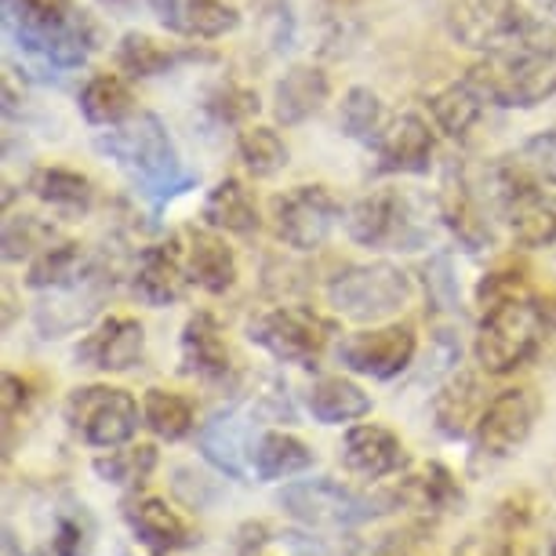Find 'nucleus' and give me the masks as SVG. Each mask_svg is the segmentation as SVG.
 Listing matches in <instances>:
<instances>
[{"instance_id": "nucleus-14", "label": "nucleus", "mask_w": 556, "mask_h": 556, "mask_svg": "<svg viewBox=\"0 0 556 556\" xmlns=\"http://www.w3.org/2000/svg\"><path fill=\"white\" fill-rule=\"evenodd\" d=\"M178 371L207 390H237L240 367L215 313L197 309L178 339Z\"/></svg>"}, {"instance_id": "nucleus-35", "label": "nucleus", "mask_w": 556, "mask_h": 556, "mask_svg": "<svg viewBox=\"0 0 556 556\" xmlns=\"http://www.w3.org/2000/svg\"><path fill=\"white\" fill-rule=\"evenodd\" d=\"M484 106L488 102L480 99L466 80L447 84V88H440L426 99V110H429L433 128L444 131L447 139H455V142L469 139V131H473L480 124V117H484Z\"/></svg>"}, {"instance_id": "nucleus-47", "label": "nucleus", "mask_w": 556, "mask_h": 556, "mask_svg": "<svg viewBox=\"0 0 556 556\" xmlns=\"http://www.w3.org/2000/svg\"><path fill=\"white\" fill-rule=\"evenodd\" d=\"M4 556H26V549L18 545V534H15L12 523L4 528Z\"/></svg>"}, {"instance_id": "nucleus-34", "label": "nucleus", "mask_w": 556, "mask_h": 556, "mask_svg": "<svg viewBox=\"0 0 556 556\" xmlns=\"http://www.w3.org/2000/svg\"><path fill=\"white\" fill-rule=\"evenodd\" d=\"M502 226L520 248H553L556 244V190H531L509 204Z\"/></svg>"}, {"instance_id": "nucleus-50", "label": "nucleus", "mask_w": 556, "mask_h": 556, "mask_svg": "<svg viewBox=\"0 0 556 556\" xmlns=\"http://www.w3.org/2000/svg\"><path fill=\"white\" fill-rule=\"evenodd\" d=\"M549 556H556V539L549 542Z\"/></svg>"}, {"instance_id": "nucleus-5", "label": "nucleus", "mask_w": 556, "mask_h": 556, "mask_svg": "<svg viewBox=\"0 0 556 556\" xmlns=\"http://www.w3.org/2000/svg\"><path fill=\"white\" fill-rule=\"evenodd\" d=\"M462 80L488 106L539 110L549 99H556V48L491 51V55H480Z\"/></svg>"}, {"instance_id": "nucleus-41", "label": "nucleus", "mask_w": 556, "mask_h": 556, "mask_svg": "<svg viewBox=\"0 0 556 556\" xmlns=\"http://www.w3.org/2000/svg\"><path fill=\"white\" fill-rule=\"evenodd\" d=\"M99 480H106L113 488H139L153 477L156 469V447L153 444H124L113 447L106 455L91 462Z\"/></svg>"}, {"instance_id": "nucleus-36", "label": "nucleus", "mask_w": 556, "mask_h": 556, "mask_svg": "<svg viewBox=\"0 0 556 556\" xmlns=\"http://www.w3.org/2000/svg\"><path fill=\"white\" fill-rule=\"evenodd\" d=\"M390 117H393L390 106H386L379 91H371L367 84H353V88L345 91L342 102H339V128H342V135H345V139L367 146V150L379 142V135L386 131Z\"/></svg>"}, {"instance_id": "nucleus-9", "label": "nucleus", "mask_w": 556, "mask_h": 556, "mask_svg": "<svg viewBox=\"0 0 556 556\" xmlns=\"http://www.w3.org/2000/svg\"><path fill=\"white\" fill-rule=\"evenodd\" d=\"M277 502L291 520L306 523V528H317V531L361 528V523H371L396 509L390 491H382V495H364V491L345 488L331 477L295 480V484H288L280 491Z\"/></svg>"}, {"instance_id": "nucleus-26", "label": "nucleus", "mask_w": 556, "mask_h": 556, "mask_svg": "<svg viewBox=\"0 0 556 556\" xmlns=\"http://www.w3.org/2000/svg\"><path fill=\"white\" fill-rule=\"evenodd\" d=\"M212 51H197L186 45H164L142 29H131L117 40L113 48V66L124 73L128 80H153V77H167L178 66H190V62H212Z\"/></svg>"}, {"instance_id": "nucleus-23", "label": "nucleus", "mask_w": 556, "mask_h": 556, "mask_svg": "<svg viewBox=\"0 0 556 556\" xmlns=\"http://www.w3.org/2000/svg\"><path fill=\"white\" fill-rule=\"evenodd\" d=\"M251 415L258 418V412H251ZM251 415H244L240 404H229L197 429V447H201V455L229 480H248L251 473L248 447H251V437H255Z\"/></svg>"}, {"instance_id": "nucleus-30", "label": "nucleus", "mask_w": 556, "mask_h": 556, "mask_svg": "<svg viewBox=\"0 0 556 556\" xmlns=\"http://www.w3.org/2000/svg\"><path fill=\"white\" fill-rule=\"evenodd\" d=\"M302 404L320 426H353L371 415V396L350 375H320L302 390Z\"/></svg>"}, {"instance_id": "nucleus-16", "label": "nucleus", "mask_w": 556, "mask_h": 556, "mask_svg": "<svg viewBox=\"0 0 556 556\" xmlns=\"http://www.w3.org/2000/svg\"><path fill=\"white\" fill-rule=\"evenodd\" d=\"M146 356V328L135 317L110 313L73 345V364L99 375H128Z\"/></svg>"}, {"instance_id": "nucleus-12", "label": "nucleus", "mask_w": 556, "mask_h": 556, "mask_svg": "<svg viewBox=\"0 0 556 556\" xmlns=\"http://www.w3.org/2000/svg\"><path fill=\"white\" fill-rule=\"evenodd\" d=\"M415 356H418V331L407 320H386L361 331H345L334 342V361L342 364V371L375 382L401 379L404 371L415 367Z\"/></svg>"}, {"instance_id": "nucleus-10", "label": "nucleus", "mask_w": 556, "mask_h": 556, "mask_svg": "<svg viewBox=\"0 0 556 556\" xmlns=\"http://www.w3.org/2000/svg\"><path fill=\"white\" fill-rule=\"evenodd\" d=\"M539 415L542 401L528 386H513V390L491 396L477 418L473 433H469V469L488 473V469H498L502 462H509L531 440Z\"/></svg>"}, {"instance_id": "nucleus-45", "label": "nucleus", "mask_w": 556, "mask_h": 556, "mask_svg": "<svg viewBox=\"0 0 556 556\" xmlns=\"http://www.w3.org/2000/svg\"><path fill=\"white\" fill-rule=\"evenodd\" d=\"M207 106L215 110L218 121L240 124V121H248V117H255V113H258V96H255V91H248V88H237V84H226V88H218L215 102H207Z\"/></svg>"}, {"instance_id": "nucleus-37", "label": "nucleus", "mask_w": 556, "mask_h": 556, "mask_svg": "<svg viewBox=\"0 0 556 556\" xmlns=\"http://www.w3.org/2000/svg\"><path fill=\"white\" fill-rule=\"evenodd\" d=\"M142 426L150 429L156 440L178 444V440L197 433V407L190 396L172 390H146L142 393Z\"/></svg>"}, {"instance_id": "nucleus-15", "label": "nucleus", "mask_w": 556, "mask_h": 556, "mask_svg": "<svg viewBox=\"0 0 556 556\" xmlns=\"http://www.w3.org/2000/svg\"><path fill=\"white\" fill-rule=\"evenodd\" d=\"M440 223L455 233V240L466 251H488L495 244L498 215L491 212L477 175H469L466 167H451L444 178V190H440Z\"/></svg>"}, {"instance_id": "nucleus-22", "label": "nucleus", "mask_w": 556, "mask_h": 556, "mask_svg": "<svg viewBox=\"0 0 556 556\" xmlns=\"http://www.w3.org/2000/svg\"><path fill=\"white\" fill-rule=\"evenodd\" d=\"M102 277H106V269H102L99 255H91L77 240H59L48 251H40L34 262H26L23 285L29 291H40V295H59V291H77Z\"/></svg>"}, {"instance_id": "nucleus-40", "label": "nucleus", "mask_w": 556, "mask_h": 556, "mask_svg": "<svg viewBox=\"0 0 556 556\" xmlns=\"http://www.w3.org/2000/svg\"><path fill=\"white\" fill-rule=\"evenodd\" d=\"M51 244H59V226L51 218L15 212L4 218V262H34L40 251H48Z\"/></svg>"}, {"instance_id": "nucleus-27", "label": "nucleus", "mask_w": 556, "mask_h": 556, "mask_svg": "<svg viewBox=\"0 0 556 556\" xmlns=\"http://www.w3.org/2000/svg\"><path fill=\"white\" fill-rule=\"evenodd\" d=\"M313 466H317V451L295 433H285V429H255V437H251L248 469L262 484L302 477Z\"/></svg>"}, {"instance_id": "nucleus-29", "label": "nucleus", "mask_w": 556, "mask_h": 556, "mask_svg": "<svg viewBox=\"0 0 556 556\" xmlns=\"http://www.w3.org/2000/svg\"><path fill=\"white\" fill-rule=\"evenodd\" d=\"M26 190L34 193L51 215L66 218V223H73V218H88L91 207L99 201V190L88 175L73 172V167H59V164L37 167V172L29 175Z\"/></svg>"}, {"instance_id": "nucleus-20", "label": "nucleus", "mask_w": 556, "mask_h": 556, "mask_svg": "<svg viewBox=\"0 0 556 556\" xmlns=\"http://www.w3.org/2000/svg\"><path fill=\"white\" fill-rule=\"evenodd\" d=\"M150 12L156 26L182 40H223L244 23L229 0H150Z\"/></svg>"}, {"instance_id": "nucleus-39", "label": "nucleus", "mask_w": 556, "mask_h": 556, "mask_svg": "<svg viewBox=\"0 0 556 556\" xmlns=\"http://www.w3.org/2000/svg\"><path fill=\"white\" fill-rule=\"evenodd\" d=\"M390 495L396 502V509L407 506V509H422V513L451 509L455 502H462L455 477H451L444 466H437V462H429L422 473H404V480L390 491Z\"/></svg>"}, {"instance_id": "nucleus-19", "label": "nucleus", "mask_w": 556, "mask_h": 556, "mask_svg": "<svg viewBox=\"0 0 556 556\" xmlns=\"http://www.w3.org/2000/svg\"><path fill=\"white\" fill-rule=\"evenodd\" d=\"M371 153L379 175H429L437 161V135L422 113H393Z\"/></svg>"}, {"instance_id": "nucleus-31", "label": "nucleus", "mask_w": 556, "mask_h": 556, "mask_svg": "<svg viewBox=\"0 0 556 556\" xmlns=\"http://www.w3.org/2000/svg\"><path fill=\"white\" fill-rule=\"evenodd\" d=\"M201 223L226 237H255L262 229V212H258L255 193H251L237 175H226L204 193Z\"/></svg>"}, {"instance_id": "nucleus-1", "label": "nucleus", "mask_w": 556, "mask_h": 556, "mask_svg": "<svg viewBox=\"0 0 556 556\" xmlns=\"http://www.w3.org/2000/svg\"><path fill=\"white\" fill-rule=\"evenodd\" d=\"M4 34L45 70H80L106 45V29L80 0H4Z\"/></svg>"}, {"instance_id": "nucleus-11", "label": "nucleus", "mask_w": 556, "mask_h": 556, "mask_svg": "<svg viewBox=\"0 0 556 556\" xmlns=\"http://www.w3.org/2000/svg\"><path fill=\"white\" fill-rule=\"evenodd\" d=\"M70 433L91 451H113L131 444L142 426V401L110 382H91L70 390L62 404Z\"/></svg>"}, {"instance_id": "nucleus-2", "label": "nucleus", "mask_w": 556, "mask_h": 556, "mask_svg": "<svg viewBox=\"0 0 556 556\" xmlns=\"http://www.w3.org/2000/svg\"><path fill=\"white\" fill-rule=\"evenodd\" d=\"M480 309L484 313L473 334V361L480 375L491 379H506L528 367L556 331V295H531L528 288H520L484 302Z\"/></svg>"}, {"instance_id": "nucleus-49", "label": "nucleus", "mask_w": 556, "mask_h": 556, "mask_svg": "<svg viewBox=\"0 0 556 556\" xmlns=\"http://www.w3.org/2000/svg\"><path fill=\"white\" fill-rule=\"evenodd\" d=\"M102 8H110V12H121V8H128L131 0H99Z\"/></svg>"}, {"instance_id": "nucleus-33", "label": "nucleus", "mask_w": 556, "mask_h": 556, "mask_svg": "<svg viewBox=\"0 0 556 556\" xmlns=\"http://www.w3.org/2000/svg\"><path fill=\"white\" fill-rule=\"evenodd\" d=\"M113 285L110 277L102 280H91L77 291H59L51 295L45 306L37 309V328L45 339H62V334L84 328L96 313L102 309V299H106V288Z\"/></svg>"}, {"instance_id": "nucleus-25", "label": "nucleus", "mask_w": 556, "mask_h": 556, "mask_svg": "<svg viewBox=\"0 0 556 556\" xmlns=\"http://www.w3.org/2000/svg\"><path fill=\"white\" fill-rule=\"evenodd\" d=\"M331 77L324 66H313V62H295V66L285 70V77L273 84V121L280 128H299L309 117L331 102Z\"/></svg>"}, {"instance_id": "nucleus-13", "label": "nucleus", "mask_w": 556, "mask_h": 556, "mask_svg": "<svg viewBox=\"0 0 556 556\" xmlns=\"http://www.w3.org/2000/svg\"><path fill=\"white\" fill-rule=\"evenodd\" d=\"M345 207L324 182H302L269 201V223L277 240L291 251H317L342 226Z\"/></svg>"}, {"instance_id": "nucleus-4", "label": "nucleus", "mask_w": 556, "mask_h": 556, "mask_svg": "<svg viewBox=\"0 0 556 556\" xmlns=\"http://www.w3.org/2000/svg\"><path fill=\"white\" fill-rule=\"evenodd\" d=\"M447 37L477 55L509 48H556V23L523 0H451Z\"/></svg>"}, {"instance_id": "nucleus-48", "label": "nucleus", "mask_w": 556, "mask_h": 556, "mask_svg": "<svg viewBox=\"0 0 556 556\" xmlns=\"http://www.w3.org/2000/svg\"><path fill=\"white\" fill-rule=\"evenodd\" d=\"M534 4H539V12L545 18H553V23H556V0H534Z\"/></svg>"}, {"instance_id": "nucleus-32", "label": "nucleus", "mask_w": 556, "mask_h": 556, "mask_svg": "<svg viewBox=\"0 0 556 556\" xmlns=\"http://www.w3.org/2000/svg\"><path fill=\"white\" fill-rule=\"evenodd\" d=\"M77 110L84 124L91 128H117L128 117H135V91L124 73H96L84 80L77 91Z\"/></svg>"}, {"instance_id": "nucleus-3", "label": "nucleus", "mask_w": 556, "mask_h": 556, "mask_svg": "<svg viewBox=\"0 0 556 556\" xmlns=\"http://www.w3.org/2000/svg\"><path fill=\"white\" fill-rule=\"evenodd\" d=\"M96 150L110 156L131 178L135 190L156 204L175 201V197L197 186V175L186 172L182 153H178L167 124L150 110H139L117 128H102Z\"/></svg>"}, {"instance_id": "nucleus-7", "label": "nucleus", "mask_w": 556, "mask_h": 556, "mask_svg": "<svg viewBox=\"0 0 556 556\" xmlns=\"http://www.w3.org/2000/svg\"><path fill=\"white\" fill-rule=\"evenodd\" d=\"M342 229L356 248L379 251V255H386V251L407 255V251L429 248V226L418 215L415 201L401 190H390V186L356 197L345 207Z\"/></svg>"}, {"instance_id": "nucleus-28", "label": "nucleus", "mask_w": 556, "mask_h": 556, "mask_svg": "<svg viewBox=\"0 0 556 556\" xmlns=\"http://www.w3.org/2000/svg\"><path fill=\"white\" fill-rule=\"evenodd\" d=\"M484 404H488L484 386H480L473 371H451L447 379L437 386L433 401H429L437 433L447 440H469Z\"/></svg>"}, {"instance_id": "nucleus-17", "label": "nucleus", "mask_w": 556, "mask_h": 556, "mask_svg": "<svg viewBox=\"0 0 556 556\" xmlns=\"http://www.w3.org/2000/svg\"><path fill=\"white\" fill-rule=\"evenodd\" d=\"M339 462L345 473L367 480V484H379L386 477H401L412 469V455H407L404 440L393 429L375 422H353L345 429L339 444Z\"/></svg>"}, {"instance_id": "nucleus-44", "label": "nucleus", "mask_w": 556, "mask_h": 556, "mask_svg": "<svg viewBox=\"0 0 556 556\" xmlns=\"http://www.w3.org/2000/svg\"><path fill=\"white\" fill-rule=\"evenodd\" d=\"M172 488H175V495L186 502L190 509H207V506H215L218 495H223V488L215 484L212 477L204 473V469H197V466H175V473H172Z\"/></svg>"}, {"instance_id": "nucleus-43", "label": "nucleus", "mask_w": 556, "mask_h": 556, "mask_svg": "<svg viewBox=\"0 0 556 556\" xmlns=\"http://www.w3.org/2000/svg\"><path fill=\"white\" fill-rule=\"evenodd\" d=\"M91 545H96V523L84 513V506H73L55 517V531H51L45 556H91Z\"/></svg>"}, {"instance_id": "nucleus-21", "label": "nucleus", "mask_w": 556, "mask_h": 556, "mask_svg": "<svg viewBox=\"0 0 556 556\" xmlns=\"http://www.w3.org/2000/svg\"><path fill=\"white\" fill-rule=\"evenodd\" d=\"M182 251H186V273L190 285L204 295H226L237 288L240 280V262L237 251L229 248L226 233H218L212 226H190L182 229Z\"/></svg>"}, {"instance_id": "nucleus-6", "label": "nucleus", "mask_w": 556, "mask_h": 556, "mask_svg": "<svg viewBox=\"0 0 556 556\" xmlns=\"http://www.w3.org/2000/svg\"><path fill=\"white\" fill-rule=\"evenodd\" d=\"M324 299L334 309V317L371 328V324L396 320L415 299L412 273L401 269L390 258L353 262L342 266L324 288Z\"/></svg>"}, {"instance_id": "nucleus-8", "label": "nucleus", "mask_w": 556, "mask_h": 556, "mask_svg": "<svg viewBox=\"0 0 556 556\" xmlns=\"http://www.w3.org/2000/svg\"><path fill=\"white\" fill-rule=\"evenodd\" d=\"M248 342L269 353L277 364L313 371V367H320L324 356L334 353L339 328L309 306H273L248 320Z\"/></svg>"}, {"instance_id": "nucleus-18", "label": "nucleus", "mask_w": 556, "mask_h": 556, "mask_svg": "<svg viewBox=\"0 0 556 556\" xmlns=\"http://www.w3.org/2000/svg\"><path fill=\"white\" fill-rule=\"evenodd\" d=\"M190 273H186V251L182 233L161 244H150L139 251V262L131 269V295L150 309L178 306L190 295Z\"/></svg>"}, {"instance_id": "nucleus-46", "label": "nucleus", "mask_w": 556, "mask_h": 556, "mask_svg": "<svg viewBox=\"0 0 556 556\" xmlns=\"http://www.w3.org/2000/svg\"><path fill=\"white\" fill-rule=\"evenodd\" d=\"M345 556H407V549L393 539H379V542H356Z\"/></svg>"}, {"instance_id": "nucleus-42", "label": "nucleus", "mask_w": 556, "mask_h": 556, "mask_svg": "<svg viewBox=\"0 0 556 556\" xmlns=\"http://www.w3.org/2000/svg\"><path fill=\"white\" fill-rule=\"evenodd\" d=\"M509 156L531 186L556 190V128L534 131L531 139H523Z\"/></svg>"}, {"instance_id": "nucleus-24", "label": "nucleus", "mask_w": 556, "mask_h": 556, "mask_svg": "<svg viewBox=\"0 0 556 556\" xmlns=\"http://www.w3.org/2000/svg\"><path fill=\"white\" fill-rule=\"evenodd\" d=\"M124 523H128V531L135 534V542L146 545V549L156 556L193 549V545L201 542V534L186 523L182 513H175L164 498H153V495L124 502Z\"/></svg>"}, {"instance_id": "nucleus-38", "label": "nucleus", "mask_w": 556, "mask_h": 556, "mask_svg": "<svg viewBox=\"0 0 556 556\" xmlns=\"http://www.w3.org/2000/svg\"><path fill=\"white\" fill-rule=\"evenodd\" d=\"M237 161L251 178L266 182V178H277L291 164V150L280 139V131L269 128V124H244L237 131Z\"/></svg>"}]
</instances>
